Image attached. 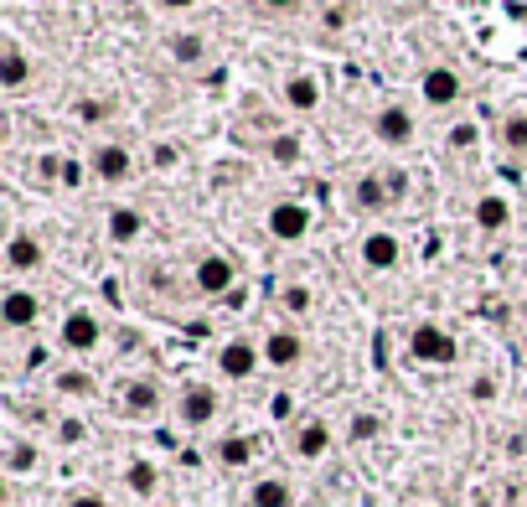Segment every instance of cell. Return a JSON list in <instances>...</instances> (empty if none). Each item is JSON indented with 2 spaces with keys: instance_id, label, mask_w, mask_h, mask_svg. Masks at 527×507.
I'll use <instances>...</instances> for the list:
<instances>
[{
  "instance_id": "5",
  "label": "cell",
  "mask_w": 527,
  "mask_h": 507,
  "mask_svg": "<svg viewBox=\"0 0 527 507\" xmlns=\"http://www.w3.org/2000/svg\"><path fill=\"white\" fill-rule=\"evenodd\" d=\"M114 404L124 420H155L161 414V389H155V378H124Z\"/></svg>"
},
{
  "instance_id": "7",
  "label": "cell",
  "mask_w": 527,
  "mask_h": 507,
  "mask_svg": "<svg viewBox=\"0 0 527 507\" xmlns=\"http://www.w3.org/2000/svg\"><path fill=\"white\" fill-rule=\"evenodd\" d=\"M264 228H269L274 244H300L310 233V207L305 202H274L264 213Z\"/></svg>"
},
{
  "instance_id": "27",
  "label": "cell",
  "mask_w": 527,
  "mask_h": 507,
  "mask_svg": "<svg viewBox=\"0 0 527 507\" xmlns=\"http://www.w3.org/2000/svg\"><path fill=\"white\" fill-rule=\"evenodd\" d=\"M99 383H93L83 368H68V373H57V394H68V399H88Z\"/></svg>"
},
{
  "instance_id": "34",
  "label": "cell",
  "mask_w": 527,
  "mask_h": 507,
  "mask_svg": "<svg viewBox=\"0 0 527 507\" xmlns=\"http://www.w3.org/2000/svg\"><path fill=\"white\" fill-rule=\"evenodd\" d=\"M471 399H476V404L496 399V383H491V378H476V383H471Z\"/></svg>"
},
{
  "instance_id": "15",
  "label": "cell",
  "mask_w": 527,
  "mask_h": 507,
  "mask_svg": "<svg viewBox=\"0 0 527 507\" xmlns=\"http://www.w3.org/2000/svg\"><path fill=\"white\" fill-rule=\"evenodd\" d=\"M471 218H476L481 233H502V228H512V202L502 192H481L476 207H471Z\"/></svg>"
},
{
  "instance_id": "12",
  "label": "cell",
  "mask_w": 527,
  "mask_h": 507,
  "mask_svg": "<svg viewBox=\"0 0 527 507\" xmlns=\"http://www.w3.org/2000/svg\"><path fill=\"white\" fill-rule=\"evenodd\" d=\"M42 264H47L42 238L26 233V228H11V238H6V270L11 275H31V270H42Z\"/></svg>"
},
{
  "instance_id": "10",
  "label": "cell",
  "mask_w": 527,
  "mask_h": 507,
  "mask_svg": "<svg viewBox=\"0 0 527 507\" xmlns=\"http://www.w3.org/2000/svg\"><path fill=\"white\" fill-rule=\"evenodd\" d=\"M93 176H99V182H109V187L130 182V176H135V151H130V145H119V140L93 145Z\"/></svg>"
},
{
  "instance_id": "33",
  "label": "cell",
  "mask_w": 527,
  "mask_h": 507,
  "mask_svg": "<svg viewBox=\"0 0 527 507\" xmlns=\"http://www.w3.org/2000/svg\"><path fill=\"white\" fill-rule=\"evenodd\" d=\"M68 507H109V497H104V492H73Z\"/></svg>"
},
{
  "instance_id": "24",
  "label": "cell",
  "mask_w": 527,
  "mask_h": 507,
  "mask_svg": "<svg viewBox=\"0 0 527 507\" xmlns=\"http://www.w3.org/2000/svg\"><path fill=\"white\" fill-rule=\"evenodd\" d=\"M496 140H502L507 156H527V109H512L502 119V130H496Z\"/></svg>"
},
{
  "instance_id": "4",
  "label": "cell",
  "mask_w": 527,
  "mask_h": 507,
  "mask_svg": "<svg viewBox=\"0 0 527 507\" xmlns=\"http://www.w3.org/2000/svg\"><path fill=\"white\" fill-rule=\"evenodd\" d=\"M460 94H465V78H460L455 63H434V68H424V78H419V99H424L429 109H450V104H460Z\"/></svg>"
},
{
  "instance_id": "20",
  "label": "cell",
  "mask_w": 527,
  "mask_h": 507,
  "mask_svg": "<svg viewBox=\"0 0 527 507\" xmlns=\"http://www.w3.org/2000/svg\"><path fill=\"white\" fill-rule=\"evenodd\" d=\"M331 451V425L326 420H305L300 430H295V456L300 461H321Z\"/></svg>"
},
{
  "instance_id": "8",
  "label": "cell",
  "mask_w": 527,
  "mask_h": 507,
  "mask_svg": "<svg viewBox=\"0 0 527 507\" xmlns=\"http://www.w3.org/2000/svg\"><path fill=\"white\" fill-rule=\"evenodd\" d=\"M0 321H6V332H31V326L42 321V295L26 290V285H11L0 295Z\"/></svg>"
},
{
  "instance_id": "16",
  "label": "cell",
  "mask_w": 527,
  "mask_h": 507,
  "mask_svg": "<svg viewBox=\"0 0 527 507\" xmlns=\"http://www.w3.org/2000/svg\"><path fill=\"white\" fill-rule=\"evenodd\" d=\"M104 233H109V244L130 249V244H140V233H145V213L140 207H114V213L104 218Z\"/></svg>"
},
{
  "instance_id": "17",
  "label": "cell",
  "mask_w": 527,
  "mask_h": 507,
  "mask_svg": "<svg viewBox=\"0 0 527 507\" xmlns=\"http://www.w3.org/2000/svg\"><path fill=\"white\" fill-rule=\"evenodd\" d=\"M285 104L295 114H316L321 109V78L316 73H290L285 78Z\"/></svg>"
},
{
  "instance_id": "3",
  "label": "cell",
  "mask_w": 527,
  "mask_h": 507,
  "mask_svg": "<svg viewBox=\"0 0 527 507\" xmlns=\"http://www.w3.org/2000/svg\"><path fill=\"white\" fill-rule=\"evenodd\" d=\"M57 342H62V352H93L104 342V321H99V311H88V306H73L68 316H62V326H57Z\"/></svg>"
},
{
  "instance_id": "1",
  "label": "cell",
  "mask_w": 527,
  "mask_h": 507,
  "mask_svg": "<svg viewBox=\"0 0 527 507\" xmlns=\"http://www.w3.org/2000/svg\"><path fill=\"white\" fill-rule=\"evenodd\" d=\"M409 352H414V363H429V368H450L455 357H460V342L445 332V326H434V321H419L414 332H409Z\"/></svg>"
},
{
  "instance_id": "11",
  "label": "cell",
  "mask_w": 527,
  "mask_h": 507,
  "mask_svg": "<svg viewBox=\"0 0 527 507\" xmlns=\"http://www.w3.org/2000/svg\"><path fill=\"white\" fill-rule=\"evenodd\" d=\"M192 285H197L202 295H228V290L238 285V264H233L228 254H202L197 270H192Z\"/></svg>"
},
{
  "instance_id": "38",
  "label": "cell",
  "mask_w": 527,
  "mask_h": 507,
  "mask_svg": "<svg viewBox=\"0 0 527 507\" xmlns=\"http://www.w3.org/2000/svg\"><path fill=\"white\" fill-rule=\"evenodd\" d=\"M161 6H166V11H192L197 0H161Z\"/></svg>"
},
{
  "instance_id": "30",
  "label": "cell",
  "mask_w": 527,
  "mask_h": 507,
  "mask_svg": "<svg viewBox=\"0 0 527 507\" xmlns=\"http://www.w3.org/2000/svg\"><path fill=\"white\" fill-rule=\"evenodd\" d=\"M378 430H383L378 414H352V440H378Z\"/></svg>"
},
{
  "instance_id": "26",
  "label": "cell",
  "mask_w": 527,
  "mask_h": 507,
  "mask_svg": "<svg viewBox=\"0 0 527 507\" xmlns=\"http://www.w3.org/2000/svg\"><path fill=\"white\" fill-rule=\"evenodd\" d=\"M269 161H274V166H300V161H305L300 135H274V140H269Z\"/></svg>"
},
{
  "instance_id": "2",
  "label": "cell",
  "mask_w": 527,
  "mask_h": 507,
  "mask_svg": "<svg viewBox=\"0 0 527 507\" xmlns=\"http://www.w3.org/2000/svg\"><path fill=\"white\" fill-rule=\"evenodd\" d=\"M264 368V342H248V337H228L223 347H217V373H223L228 383H248Z\"/></svg>"
},
{
  "instance_id": "35",
  "label": "cell",
  "mask_w": 527,
  "mask_h": 507,
  "mask_svg": "<svg viewBox=\"0 0 527 507\" xmlns=\"http://www.w3.org/2000/svg\"><path fill=\"white\" fill-rule=\"evenodd\" d=\"M471 140H476V130H471V125H455V130H450V145H455V151H465Z\"/></svg>"
},
{
  "instance_id": "21",
  "label": "cell",
  "mask_w": 527,
  "mask_h": 507,
  "mask_svg": "<svg viewBox=\"0 0 527 507\" xmlns=\"http://www.w3.org/2000/svg\"><path fill=\"white\" fill-rule=\"evenodd\" d=\"M388 197H393V187H388V176H357V187H352V202H357V213H383L388 207Z\"/></svg>"
},
{
  "instance_id": "32",
  "label": "cell",
  "mask_w": 527,
  "mask_h": 507,
  "mask_svg": "<svg viewBox=\"0 0 527 507\" xmlns=\"http://www.w3.org/2000/svg\"><path fill=\"white\" fill-rule=\"evenodd\" d=\"M57 440H62V445H83V440H88V425H83V420H62V425H57Z\"/></svg>"
},
{
  "instance_id": "14",
  "label": "cell",
  "mask_w": 527,
  "mask_h": 507,
  "mask_svg": "<svg viewBox=\"0 0 527 507\" xmlns=\"http://www.w3.org/2000/svg\"><path fill=\"white\" fill-rule=\"evenodd\" d=\"M300 357H305V337H300V332H290V326H274V332L264 337V363H269L274 373L300 368Z\"/></svg>"
},
{
  "instance_id": "6",
  "label": "cell",
  "mask_w": 527,
  "mask_h": 507,
  "mask_svg": "<svg viewBox=\"0 0 527 507\" xmlns=\"http://www.w3.org/2000/svg\"><path fill=\"white\" fill-rule=\"evenodd\" d=\"M357 254H362V264H367L372 275H388V270H398L403 244H398V233H393V228H367V233H362V244H357Z\"/></svg>"
},
{
  "instance_id": "29",
  "label": "cell",
  "mask_w": 527,
  "mask_h": 507,
  "mask_svg": "<svg viewBox=\"0 0 527 507\" xmlns=\"http://www.w3.org/2000/svg\"><path fill=\"white\" fill-rule=\"evenodd\" d=\"M279 306H285L290 316H305L310 311V290L305 285H285V290H279Z\"/></svg>"
},
{
  "instance_id": "40",
  "label": "cell",
  "mask_w": 527,
  "mask_h": 507,
  "mask_svg": "<svg viewBox=\"0 0 527 507\" xmlns=\"http://www.w3.org/2000/svg\"><path fill=\"white\" fill-rule=\"evenodd\" d=\"M424 507H434V502H424Z\"/></svg>"
},
{
  "instance_id": "19",
  "label": "cell",
  "mask_w": 527,
  "mask_h": 507,
  "mask_svg": "<svg viewBox=\"0 0 527 507\" xmlns=\"http://www.w3.org/2000/svg\"><path fill=\"white\" fill-rule=\"evenodd\" d=\"M26 83H31V57L16 42H6V52H0V88H6V94H21Z\"/></svg>"
},
{
  "instance_id": "25",
  "label": "cell",
  "mask_w": 527,
  "mask_h": 507,
  "mask_svg": "<svg viewBox=\"0 0 527 507\" xmlns=\"http://www.w3.org/2000/svg\"><path fill=\"white\" fill-rule=\"evenodd\" d=\"M37 461H42V451H37L31 440H21V435H11V440H6V471H11V476H26Z\"/></svg>"
},
{
  "instance_id": "13",
  "label": "cell",
  "mask_w": 527,
  "mask_h": 507,
  "mask_svg": "<svg viewBox=\"0 0 527 507\" xmlns=\"http://www.w3.org/2000/svg\"><path fill=\"white\" fill-rule=\"evenodd\" d=\"M414 109L409 104H383L378 114H372V135H378L383 145H409L414 140Z\"/></svg>"
},
{
  "instance_id": "23",
  "label": "cell",
  "mask_w": 527,
  "mask_h": 507,
  "mask_svg": "<svg viewBox=\"0 0 527 507\" xmlns=\"http://www.w3.org/2000/svg\"><path fill=\"white\" fill-rule=\"evenodd\" d=\"M124 487H130L135 497H155V487H161V471H155V461L135 456L130 466H124Z\"/></svg>"
},
{
  "instance_id": "39",
  "label": "cell",
  "mask_w": 527,
  "mask_h": 507,
  "mask_svg": "<svg viewBox=\"0 0 527 507\" xmlns=\"http://www.w3.org/2000/svg\"><path fill=\"white\" fill-rule=\"evenodd\" d=\"M73 6H88V0H73Z\"/></svg>"
},
{
  "instance_id": "28",
  "label": "cell",
  "mask_w": 527,
  "mask_h": 507,
  "mask_svg": "<svg viewBox=\"0 0 527 507\" xmlns=\"http://www.w3.org/2000/svg\"><path fill=\"white\" fill-rule=\"evenodd\" d=\"M171 57H176V63H202V57H207V42L192 37V32H181V37H171Z\"/></svg>"
},
{
  "instance_id": "22",
  "label": "cell",
  "mask_w": 527,
  "mask_h": 507,
  "mask_svg": "<svg viewBox=\"0 0 527 507\" xmlns=\"http://www.w3.org/2000/svg\"><path fill=\"white\" fill-rule=\"evenodd\" d=\"M254 456H259L254 435H223V440H217V466H228V471H243Z\"/></svg>"
},
{
  "instance_id": "9",
  "label": "cell",
  "mask_w": 527,
  "mask_h": 507,
  "mask_svg": "<svg viewBox=\"0 0 527 507\" xmlns=\"http://www.w3.org/2000/svg\"><path fill=\"white\" fill-rule=\"evenodd\" d=\"M176 414H181L186 430H207L217 420V389L212 383H186L181 399H176Z\"/></svg>"
},
{
  "instance_id": "18",
  "label": "cell",
  "mask_w": 527,
  "mask_h": 507,
  "mask_svg": "<svg viewBox=\"0 0 527 507\" xmlns=\"http://www.w3.org/2000/svg\"><path fill=\"white\" fill-rule=\"evenodd\" d=\"M243 502L248 507H295V487L285 482V476H259Z\"/></svg>"
},
{
  "instance_id": "37",
  "label": "cell",
  "mask_w": 527,
  "mask_h": 507,
  "mask_svg": "<svg viewBox=\"0 0 527 507\" xmlns=\"http://www.w3.org/2000/svg\"><path fill=\"white\" fill-rule=\"evenodd\" d=\"M264 6H269V11H295L300 0H264Z\"/></svg>"
},
{
  "instance_id": "36",
  "label": "cell",
  "mask_w": 527,
  "mask_h": 507,
  "mask_svg": "<svg viewBox=\"0 0 527 507\" xmlns=\"http://www.w3.org/2000/svg\"><path fill=\"white\" fill-rule=\"evenodd\" d=\"M155 166H176V151H171V145H155Z\"/></svg>"
},
{
  "instance_id": "31",
  "label": "cell",
  "mask_w": 527,
  "mask_h": 507,
  "mask_svg": "<svg viewBox=\"0 0 527 507\" xmlns=\"http://www.w3.org/2000/svg\"><path fill=\"white\" fill-rule=\"evenodd\" d=\"M99 119H109V99H83L78 104V125H99Z\"/></svg>"
}]
</instances>
